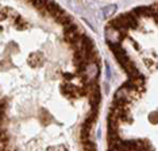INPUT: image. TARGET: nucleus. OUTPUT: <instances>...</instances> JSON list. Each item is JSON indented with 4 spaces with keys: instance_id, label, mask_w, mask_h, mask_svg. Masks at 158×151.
Segmentation results:
<instances>
[{
    "instance_id": "nucleus-1",
    "label": "nucleus",
    "mask_w": 158,
    "mask_h": 151,
    "mask_svg": "<svg viewBox=\"0 0 158 151\" xmlns=\"http://www.w3.org/2000/svg\"><path fill=\"white\" fill-rule=\"evenodd\" d=\"M126 37L124 32H120L118 30H115L112 27H107L106 30V38H107V42L108 43H119L122 39Z\"/></svg>"
},
{
    "instance_id": "nucleus-2",
    "label": "nucleus",
    "mask_w": 158,
    "mask_h": 151,
    "mask_svg": "<svg viewBox=\"0 0 158 151\" xmlns=\"http://www.w3.org/2000/svg\"><path fill=\"white\" fill-rule=\"evenodd\" d=\"M54 19H56L57 23H61L64 27H65V26H69L70 23H73V20H72V18H70L69 15H68V14L65 12V11H62V12H61V14H58V15H57V16L54 18Z\"/></svg>"
},
{
    "instance_id": "nucleus-3",
    "label": "nucleus",
    "mask_w": 158,
    "mask_h": 151,
    "mask_svg": "<svg viewBox=\"0 0 158 151\" xmlns=\"http://www.w3.org/2000/svg\"><path fill=\"white\" fill-rule=\"evenodd\" d=\"M123 69L126 70V73H127L128 76H130V77H134V76H136V74H139V71H138V69H136V66L134 63H132V61L130 59L128 61V62H126L123 66Z\"/></svg>"
},
{
    "instance_id": "nucleus-4",
    "label": "nucleus",
    "mask_w": 158,
    "mask_h": 151,
    "mask_svg": "<svg viewBox=\"0 0 158 151\" xmlns=\"http://www.w3.org/2000/svg\"><path fill=\"white\" fill-rule=\"evenodd\" d=\"M131 99V95H130V91L128 89H126L123 85L120 86L119 89L116 91V93H115V99L116 100H126V99Z\"/></svg>"
},
{
    "instance_id": "nucleus-5",
    "label": "nucleus",
    "mask_w": 158,
    "mask_h": 151,
    "mask_svg": "<svg viewBox=\"0 0 158 151\" xmlns=\"http://www.w3.org/2000/svg\"><path fill=\"white\" fill-rule=\"evenodd\" d=\"M30 2V4L34 7L35 10H38V11H42L45 8V6H46V3H48V0H28Z\"/></svg>"
},
{
    "instance_id": "nucleus-6",
    "label": "nucleus",
    "mask_w": 158,
    "mask_h": 151,
    "mask_svg": "<svg viewBox=\"0 0 158 151\" xmlns=\"http://www.w3.org/2000/svg\"><path fill=\"white\" fill-rule=\"evenodd\" d=\"M116 4H110V6H107V7H104L103 8V16L104 18H110L111 15H114V12L116 11Z\"/></svg>"
},
{
    "instance_id": "nucleus-7",
    "label": "nucleus",
    "mask_w": 158,
    "mask_h": 151,
    "mask_svg": "<svg viewBox=\"0 0 158 151\" xmlns=\"http://www.w3.org/2000/svg\"><path fill=\"white\" fill-rule=\"evenodd\" d=\"M89 134H91V128L87 127V125H82L81 124V131H80L81 140H88L89 139Z\"/></svg>"
},
{
    "instance_id": "nucleus-8",
    "label": "nucleus",
    "mask_w": 158,
    "mask_h": 151,
    "mask_svg": "<svg viewBox=\"0 0 158 151\" xmlns=\"http://www.w3.org/2000/svg\"><path fill=\"white\" fill-rule=\"evenodd\" d=\"M77 30H78V27H77V24H74V23H70L69 26L64 27V32H73V31H77Z\"/></svg>"
},
{
    "instance_id": "nucleus-9",
    "label": "nucleus",
    "mask_w": 158,
    "mask_h": 151,
    "mask_svg": "<svg viewBox=\"0 0 158 151\" xmlns=\"http://www.w3.org/2000/svg\"><path fill=\"white\" fill-rule=\"evenodd\" d=\"M64 78H65L66 81H72L73 78H76V76L72 74V73H65V74H64Z\"/></svg>"
}]
</instances>
